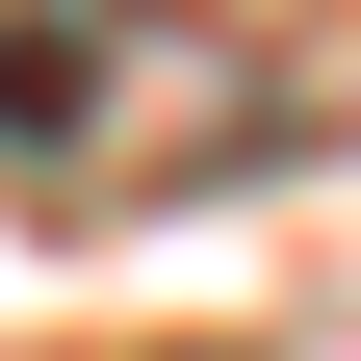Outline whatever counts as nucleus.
I'll use <instances>...</instances> for the list:
<instances>
[{
    "label": "nucleus",
    "instance_id": "1",
    "mask_svg": "<svg viewBox=\"0 0 361 361\" xmlns=\"http://www.w3.org/2000/svg\"><path fill=\"white\" fill-rule=\"evenodd\" d=\"M104 104V0H52V26H0V129H78Z\"/></svg>",
    "mask_w": 361,
    "mask_h": 361
}]
</instances>
